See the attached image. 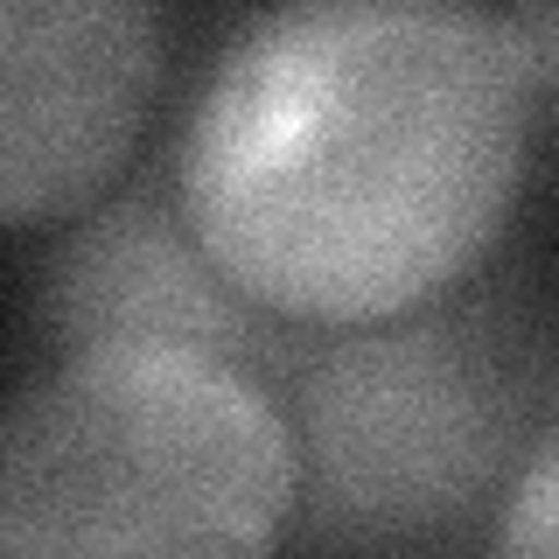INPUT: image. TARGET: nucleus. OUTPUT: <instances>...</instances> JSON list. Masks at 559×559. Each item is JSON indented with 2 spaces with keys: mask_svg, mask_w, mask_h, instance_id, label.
<instances>
[{
  "mask_svg": "<svg viewBox=\"0 0 559 559\" xmlns=\"http://www.w3.org/2000/svg\"><path fill=\"white\" fill-rule=\"evenodd\" d=\"M532 98L483 0H287L210 70L175 203L259 308L301 329L392 322L503 231Z\"/></svg>",
  "mask_w": 559,
  "mask_h": 559,
  "instance_id": "obj_1",
  "label": "nucleus"
},
{
  "mask_svg": "<svg viewBox=\"0 0 559 559\" xmlns=\"http://www.w3.org/2000/svg\"><path fill=\"white\" fill-rule=\"evenodd\" d=\"M294 433L266 384L182 349H70L0 413V552H266Z\"/></svg>",
  "mask_w": 559,
  "mask_h": 559,
  "instance_id": "obj_2",
  "label": "nucleus"
},
{
  "mask_svg": "<svg viewBox=\"0 0 559 559\" xmlns=\"http://www.w3.org/2000/svg\"><path fill=\"white\" fill-rule=\"evenodd\" d=\"M308 546L419 552L511 497L546 399V343L503 301H427L308 336L287 371Z\"/></svg>",
  "mask_w": 559,
  "mask_h": 559,
  "instance_id": "obj_3",
  "label": "nucleus"
},
{
  "mask_svg": "<svg viewBox=\"0 0 559 559\" xmlns=\"http://www.w3.org/2000/svg\"><path fill=\"white\" fill-rule=\"evenodd\" d=\"M162 78L154 0H0V224L92 203Z\"/></svg>",
  "mask_w": 559,
  "mask_h": 559,
  "instance_id": "obj_4",
  "label": "nucleus"
},
{
  "mask_svg": "<svg viewBox=\"0 0 559 559\" xmlns=\"http://www.w3.org/2000/svg\"><path fill=\"white\" fill-rule=\"evenodd\" d=\"M43 336L63 349H182L210 357L252 384H287L308 329L238 294L224 266L197 245L182 203L154 189L112 197L78 224L43 273Z\"/></svg>",
  "mask_w": 559,
  "mask_h": 559,
  "instance_id": "obj_5",
  "label": "nucleus"
},
{
  "mask_svg": "<svg viewBox=\"0 0 559 559\" xmlns=\"http://www.w3.org/2000/svg\"><path fill=\"white\" fill-rule=\"evenodd\" d=\"M497 538L503 552H559V427L524 454L511 497H503V518H497Z\"/></svg>",
  "mask_w": 559,
  "mask_h": 559,
  "instance_id": "obj_6",
  "label": "nucleus"
},
{
  "mask_svg": "<svg viewBox=\"0 0 559 559\" xmlns=\"http://www.w3.org/2000/svg\"><path fill=\"white\" fill-rule=\"evenodd\" d=\"M503 35H511L532 92H559V0H503Z\"/></svg>",
  "mask_w": 559,
  "mask_h": 559,
  "instance_id": "obj_7",
  "label": "nucleus"
}]
</instances>
